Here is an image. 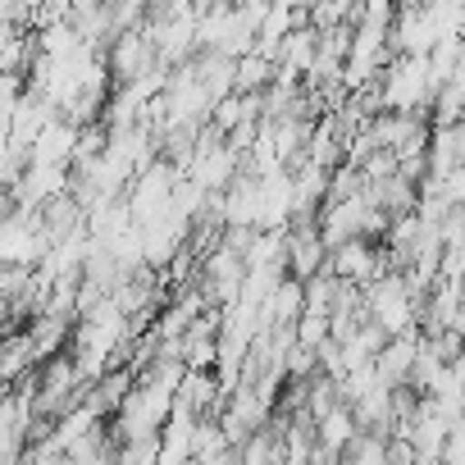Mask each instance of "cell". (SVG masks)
<instances>
[{"label":"cell","instance_id":"obj_5","mask_svg":"<svg viewBox=\"0 0 465 465\" xmlns=\"http://www.w3.org/2000/svg\"><path fill=\"white\" fill-rule=\"evenodd\" d=\"M270 78H274V60H265L256 51L232 60V92H261V87H270Z\"/></svg>","mask_w":465,"mask_h":465},{"label":"cell","instance_id":"obj_6","mask_svg":"<svg viewBox=\"0 0 465 465\" xmlns=\"http://www.w3.org/2000/svg\"><path fill=\"white\" fill-rule=\"evenodd\" d=\"M10 210H15V196H10V187H5V183H0V219H5Z\"/></svg>","mask_w":465,"mask_h":465},{"label":"cell","instance_id":"obj_3","mask_svg":"<svg viewBox=\"0 0 465 465\" xmlns=\"http://www.w3.org/2000/svg\"><path fill=\"white\" fill-rule=\"evenodd\" d=\"M155 64H160V60H155V46H151V37H146L142 28H124V33L110 37L105 69H110L114 83H133V78H142V74L155 69Z\"/></svg>","mask_w":465,"mask_h":465},{"label":"cell","instance_id":"obj_4","mask_svg":"<svg viewBox=\"0 0 465 465\" xmlns=\"http://www.w3.org/2000/svg\"><path fill=\"white\" fill-rule=\"evenodd\" d=\"M74 137H78V124H69L64 114H51L28 142V164H69Z\"/></svg>","mask_w":465,"mask_h":465},{"label":"cell","instance_id":"obj_2","mask_svg":"<svg viewBox=\"0 0 465 465\" xmlns=\"http://www.w3.org/2000/svg\"><path fill=\"white\" fill-rule=\"evenodd\" d=\"M383 265V247L374 238H347L338 247H324V274H333L338 283H356L365 288L370 279H379Z\"/></svg>","mask_w":465,"mask_h":465},{"label":"cell","instance_id":"obj_1","mask_svg":"<svg viewBox=\"0 0 465 465\" xmlns=\"http://www.w3.org/2000/svg\"><path fill=\"white\" fill-rule=\"evenodd\" d=\"M361 302H365V315H370L383 333H406V329H415V320H420V302L411 297L401 270H383L379 279H370V283L361 288Z\"/></svg>","mask_w":465,"mask_h":465}]
</instances>
